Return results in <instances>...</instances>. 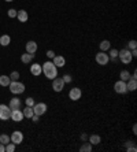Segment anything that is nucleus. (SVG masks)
<instances>
[{"mask_svg":"<svg viewBox=\"0 0 137 152\" xmlns=\"http://www.w3.org/2000/svg\"><path fill=\"white\" fill-rule=\"evenodd\" d=\"M41 67H43L44 76H45L48 80H54V78H56V76H58V67L55 66L52 62H45Z\"/></svg>","mask_w":137,"mask_h":152,"instance_id":"f257e3e1","label":"nucleus"},{"mask_svg":"<svg viewBox=\"0 0 137 152\" xmlns=\"http://www.w3.org/2000/svg\"><path fill=\"white\" fill-rule=\"evenodd\" d=\"M8 86H10L11 93H14V95H19V93H23L25 92V85H23L22 82H19V81H11Z\"/></svg>","mask_w":137,"mask_h":152,"instance_id":"f03ea898","label":"nucleus"},{"mask_svg":"<svg viewBox=\"0 0 137 152\" xmlns=\"http://www.w3.org/2000/svg\"><path fill=\"white\" fill-rule=\"evenodd\" d=\"M118 56H119V59H121V62L125 63V64L130 63V62H132V59H133L132 54H130V51H129L128 48L121 49V51L118 52Z\"/></svg>","mask_w":137,"mask_h":152,"instance_id":"7ed1b4c3","label":"nucleus"},{"mask_svg":"<svg viewBox=\"0 0 137 152\" xmlns=\"http://www.w3.org/2000/svg\"><path fill=\"white\" fill-rule=\"evenodd\" d=\"M10 118H11V108L6 104H0V119L8 121Z\"/></svg>","mask_w":137,"mask_h":152,"instance_id":"20e7f679","label":"nucleus"},{"mask_svg":"<svg viewBox=\"0 0 137 152\" xmlns=\"http://www.w3.org/2000/svg\"><path fill=\"white\" fill-rule=\"evenodd\" d=\"M110 62V56L106 52H99V54H96V63H99L100 66H104L107 63Z\"/></svg>","mask_w":137,"mask_h":152,"instance_id":"39448f33","label":"nucleus"},{"mask_svg":"<svg viewBox=\"0 0 137 152\" xmlns=\"http://www.w3.org/2000/svg\"><path fill=\"white\" fill-rule=\"evenodd\" d=\"M33 111H34L36 115L41 116L43 114H45V112H47V104H44V103H34V106H33Z\"/></svg>","mask_w":137,"mask_h":152,"instance_id":"423d86ee","label":"nucleus"},{"mask_svg":"<svg viewBox=\"0 0 137 152\" xmlns=\"http://www.w3.org/2000/svg\"><path fill=\"white\" fill-rule=\"evenodd\" d=\"M52 88H54L55 92H60V90H63L64 88V81L63 78H54V82H52Z\"/></svg>","mask_w":137,"mask_h":152,"instance_id":"0eeeda50","label":"nucleus"},{"mask_svg":"<svg viewBox=\"0 0 137 152\" xmlns=\"http://www.w3.org/2000/svg\"><path fill=\"white\" fill-rule=\"evenodd\" d=\"M114 90L117 93H126L128 92V88H126V82L125 81H118V82H115L114 85Z\"/></svg>","mask_w":137,"mask_h":152,"instance_id":"6e6552de","label":"nucleus"},{"mask_svg":"<svg viewBox=\"0 0 137 152\" xmlns=\"http://www.w3.org/2000/svg\"><path fill=\"white\" fill-rule=\"evenodd\" d=\"M10 140H11V143H14L15 145H18V144L22 143L23 140V134L19 132V130H15L13 134H11V137H10Z\"/></svg>","mask_w":137,"mask_h":152,"instance_id":"1a4fd4ad","label":"nucleus"},{"mask_svg":"<svg viewBox=\"0 0 137 152\" xmlns=\"http://www.w3.org/2000/svg\"><path fill=\"white\" fill-rule=\"evenodd\" d=\"M81 95H82V92L80 88H71L70 92H68V97L71 99L73 102H75V100H78V99L81 97Z\"/></svg>","mask_w":137,"mask_h":152,"instance_id":"9d476101","label":"nucleus"},{"mask_svg":"<svg viewBox=\"0 0 137 152\" xmlns=\"http://www.w3.org/2000/svg\"><path fill=\"white\" fill-rule=\"evenodd\" d=\"M11 119L15 122H21L23 119V112L21 110H11Z\"/></svg>","mask_w":137,"mask_h":152,"instance_id":"9b49d317","label":"nucleus"},{"mask_svg":"<svg viewBox=\"0 0 137 152\" xmlns=\"http://www.w3.org/2000/svg\"><path fill=\"white\" fill-rule=\"evenodd\" d=\"M41 71H43V67L38 64V63H34V64H32L30 66V73H32L33 76H40Z\"/></svg>","mask_w":137,"mask_h":152,"instance_id":"f8f14e48","label":"nucleus"},{"mask_svg":"<svg viewBox=\"0 0 137 152\" xmlns=\"http://www.w3.org/2000/svg\"><path fill=\"white\" fill-rule=\"evenodd\" d=\"M8 107L11 108V110H21V100H19V99H11V100H10V103H8Z\"/></svg>","mask_w":137,"mask_h":152,"instance_id":"ddd939ff","label":"nucleus"},{"mask_svg":"<svg viewBox=\"0 0 137 152\" xmlns=\"http://www.w3.org/2000/svg\"><path fill=\"white\" fill-rule=\"evenodd\" d=\"M37 51V44L34 41H29L26 44V52L27 54H34Z\"/></svg>","mask_w":137,"mask_h":152,"instance_id":"4468645a","label":"nucleus"},{"mask_svg":"<svg viewBox=\"0 0 137 152\" xmlns=\"http://www.w3.org/2000/svg\"><path fill=\"white\" fill-rule=\"evenodd\" d=\"M17 18L19 19V22H26L27 18H29V15H27V13L25 10H19L18 14H17Z\"/></svg>","mask_w":137,"mask_h":152,"instance_id":"2eb2a0df","label":"nucleus"},{"mask_svg":"<svg viewBox=\"0 0 137 152\" xmlns=\"http://www.w3.org/2000/svg\"><path fill=\"white\" fill-rule=\"evenodd\" d=\"M56 67H63L64 63H66V59L63 56H55L54 58V62H52Z\"/></svg>","mask_w":137,"mask_h":152,"instance_id":"dca6fc26","label":"nucleus"},{"mask_svg":"<svg viewBox=\"0 0 137 152\" xmlns=\"http://www.w3.org/2000/svg\"><path fill=\"white\" fill-rule=\"evenodd\" d=\"M126 88H128V90H130V92L136 90V88H137V81L133 80V78H130L129 81H126Z\"/></svg>","mask_w":137,"mask_h":152,"instance_id":"f3484780","label":"nucleus"},{"mask_svg":"<svg viewBox=\"0 0 137 152\" xmlns=\"http://www.w3.org/2000/svg\"><path fill=\"white\" fill-rule=\"evenodd\" d=\"M110 48H111V43H110L108 40H103L100 43V51L106 52V51H108Z\"/></svg>","mask_w":137,"mask_h":152,"instance_id":"a211bd4d","label":"nucleus"},{"mask_svg":"<svg viewBox=\"0 0 137 152\" xmlns=\"http://www.w3.org/2000/svg\"><path fill=\"white\" fill-rule=\"evenodd\" d=\"M23 116H26V118H29V119H30V118H32L33 115H34V111H33V107H29V106H27L26 108H25V110H23Z\"/></svg>","mask_w":137,"mask_h":152,"instance_id":"6ab92c4d","label":"nucleus"},{"mask_svg":"<svg viewBox=\"0 0 137 152\" xmlns=\"http://www.w3.org/2000/svg\"><path fill=\"white\" fill-rule=\"evenodd\" d=\"M11 80H10L8 76H0V85L1 86H8Z\"/></svg>","mask_w":137,"mask_h":152,"instance_id":"aec40b11","label":"nucleus"},{"mask_svg":"<svg viewBox=\"0 0 137 152\" xmlns=\"http://www.w3.org/2000/svg\"><path fill=\"white\" fill-rule=\"evenodd\" d=\"M89 143L92 145H97V144H100V136H97V134H92L91 137H89Z\"/></svg>","mask_w":137,"mask_h":152,"instance_id":"412c9836","label":"nucleus"},{"mask_svg":"<svg viewBox=\"0 0 137 152\" xmlns=\"http://www.w3.org/2000/svg\"><path fill=\"white\" fill-rule=\"evenodd\" d=\"M34 58V55L33 54H23L22 56H21V60H22L23 63H30V60H32V59Z\"/></svg>","mask_w":137,"mask_h":152,"instance_id":"4be33fe9","label":"nucleus"},{"mask_svg":"<svg viewBox=\"0 0 137 152\" xmlns=\"http://www.w3.org/2000/svg\"><path fill=\"white\" fill-rule=\"evenodd\" d=\"M10 41H11V39H10V36H7V34H3V36L0 37V45L7 47V45L10 44Z\"/></svg>","mask_w":137,"mask_h":152,"instance_id":"5701e85b","label":"nucleus"},{"mask_svg":"<svg viewBox=\"0 0 137 152\" xmlns=\"http://www.w3.org/2000/svg\"><path fill=\"white\" fill-rule=\"evenodd\" d=\"M80 151H81V152H91L92 151V144L91 143L82 144L81 148H80Z\"/></svg>","mask_w":137,"mask_h":152,"instance_id":"b1692460","label":"nucleus"},{"mask_svg":"<svg viewBox=\"0 0 137 152\" xmlns=\"http://www.w3.org/2000/svg\"><path fill=\"white\" fill-rule=\"evenodd\" d=\"M119 77H121V80L125 81V82L130 80V74H129L128 70H122V71H121V76H119Z\"/></svg>","mask_w":137,"mask_h":152,"instance_id":"393cba45","label":"nucleus"},{"mask_svg":"<svg viewBox=\"0 0 137 152\" xmlns=\"http://www.w3.org/2000/svg\"><path fill=\"white\" fill-rule=\"evenodd\" d=\"M10 141H11V140H10V137L8 136H7V134H0V143L1 144H8Z\"/></svg>","mask_w":137,"mask_h":152,"instance_id":"a878e982","label":"nucleus"},{"mask_svg":"<svg viewBox=\"0 0 137 152\" xmlns=\"http://www.w3.org/2000/svg\"><path fill=\"white\" fill-rule=\"evenodd\" d=\"M6 151H7V152H14V151H15V144H14V143L6 144Z\"/></svg>","mask_w":137,"mask_h":152,"instance_id":"bb28decb","label":"nucleus"},{"mask_svg":"<svg viewBox=\"0 0 137 152\" xmlns=\"http://www.w3.org/2000/svg\"><path fill=\"white\" fill-rule=\"evenodd\" d=\"M108 56L113 59V60H114V59H117V56H118V51H117V49H110Z\"/></svg>","mask_w":137,"mask_h":152,"instance_id":"cd10ccee","label":"nucleus"},{"mask_svg":"<svg viewBox=\"0 0 137 152\" xmlns=\"http://www.w3.org/2000/svg\"><path fill=\"white\" fill-rule=\"evenodd\" d=\"M10 80L11 81H18L19 80V73L18 71H13L11 76H10Z\"/></svg>","mask_w":137,"mask_h":152,"instance_id":"c85d7f7f","label":"nucleus"},{"mask_svg":"<svg viewBox=\"0 0 137 152\" xmlns=\"http://www.w3.org/2000/svg\"><path fill=\"white\" fill-rule=\"evenodd\" d=\"M137 47V43H136V40H130L128 43V49H134Z\"/></svg>","mask_w":137,"mask_h":152,"instance_id":"c756f323","label":"nucleus"},{"mask_svg":"<svg viewBox=\"0 0 137 152\" xmlns=\"http://www.w3.org/2000/svg\"><path fill=\"white\" fill-rule=\"evenodd\" d=\"M17 14H18L17 10H14V8L8 10V17H10V18H17Z\"/></svg>","mask_w":137,"mask_h":152,"instance_id":"7c9ffc66","label":"nucleus"},{"mask_svg":"<svg viewBox=\"0 0 137 152\" xmlns=\"http://www.w3.org/2000/svg\"><path fill=\"white\" fill-rule=\"evenodd\" d=\"M128 151H129V152H136V151H137L136 145H134L133 143H128Z\"/></svg>","mask_w":137,"mask_h":152,"instance_id":"2f4dec72","label":"nucleus"},{"mask_svg":"<svg viewBox=\"0 0 137 152\" xmlns=\"http://www.w3.org/2000/svg\"><path fill=\"white\" fill-rule=\"evenodd\" d=\"M26 106H29V107H33V106H34V99L27 97L26 99Z\"/></svg>","mask_w":137,"mask_h":152,"instance_id":"473e14b6","label":"nucleus"},{"mask_svg":"<svg viewBox=\"0 0 137 152\" xmlns=\"http://www.w3.org/2000/svg\"><path fill=\"white\" fill-rule=\"evenodd\" d=\"M47 56H48L50 59H54L55 58V52L54 51H47Z\"/></svg>","mask_w":137,"mask_h":152,"instance_id":"72a5a7b5","label":"nucleus"},{"mask_svg":"<svg viewBox=\"0 0 137 152\" xmlns=\"http://www.w3.org/2000/svg\"><path fill=\"white\" fill-rule=\"evenodd\" d=\"M63 81H64V84H67V82H71V77L68 76V74H66V76L63 77Z\"/></svg>","mask_w":137,"mask_h":152,"instance_id":"f704fd0d","label":"nucleus"},{"mask_svg":"<svg viewBox=\"0 0 137 152\" xmlns=\"http://www.w3.org/2000/svg\"><path fill=\"white\" fill-rule=\"evenodd\" d=\"M4 151H6V145L0 143V152H4Z\"/></svg>","mask_w":137,"mask_h":152,"instance_id":"c9c22d12","label":"nucleus"},{"mask_svg":"<svg viewBox=\"0 0 137 152\" xmlns=\"http://www.w3.org/2000/svg\"><path fill=\"white\" fill-rule=\"evenodd\" d=\"M130 54H132L133 58H136V56H137V51H136V48L133 49V51H130Z\"/></svg>","mask_w":137,"mask_h":152,"instance_id":"e433bc0d","label":"nucleus"},{"mask_svg":"<svg viewBox=\"0 0 137 152\" xmlns=\"http://www.w3.org/2000/svg\"><path fill=\"white\" fill-rule=\"evenodd\" d=\"M38 118H40V116H38V115H36V114H34V115L32 116V119H33V122H37V121H38Z\"/></svg>","mask_w":137,"mask_h":152,"instance_id":"4c0bfd02","label":"nucleus"},{"mask_svg":"<svg viewBox=\"0 0 137 152\" xmlns=\"http://www.w3.org/2000/svg\"><path fill=\"white\" fill-rule=\"evenodd\" d=\"M81 139H82V140H87V139H88V136H87L85 133H84V134H81Z\"/></svg>","mask_w":137,"mask_h":152,"instance_id":"58836bf2","label":"nucleus"},{"mask_svg":"<svg viewBox=\"0 0 137 152\" xmlns=\"http://www.w3.org/2000/svg\"><path fill=\"white\" fill-rule=\"evenodd\" d=\"M133 132H134V133H137V126L136 125L133 126Z\"/></svg>","mask_w":137,"mask_h":152,"instance_id":"ea45409f","label":"nucleus"},{"mask_svg":"<svg viewBox=\"0 0 137 152\" xmlns=\"http://www.w3.org/2000/svg\"><path fill=\"white\" fill-rule=\"evenodd\" d=\"M6 1H8V3H10V1H14V0H6Z\"/></svg>","mask_w":137,"mask_h":152,"instance_id":"a19ab883","label":"nucleus"}]
</instances>
